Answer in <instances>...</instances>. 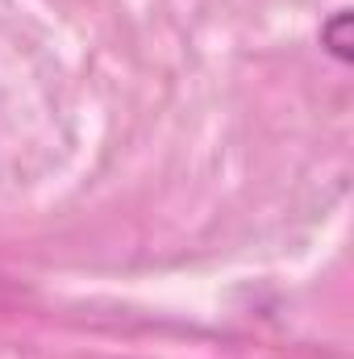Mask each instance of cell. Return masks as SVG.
Segmentation results:
<instances>
[{"instance_id":"obj_1","label":"cell","mask_w":354,"mask_h":359,"mask_svg":"<svg viewBox=\"0 0 354 359\" xmlns=\"http://www.w3.org/2000/svg\"><path fill=\"white\" fill-rule=\"evenodd\" d=\"M321 38H325V46L338 55V59H351V13H334V21L321 29Z\"/></svg>"}]
</instances>
